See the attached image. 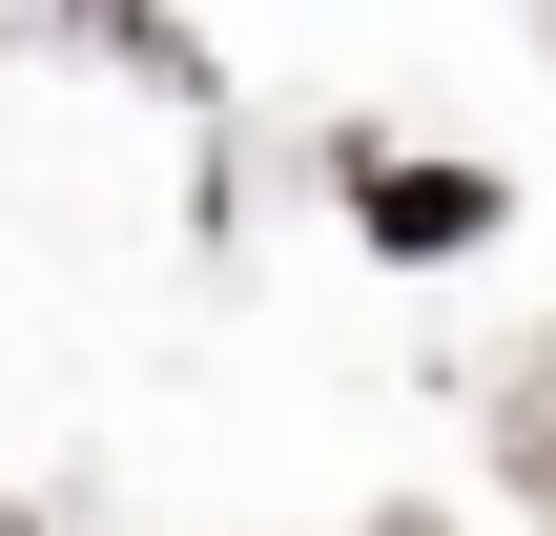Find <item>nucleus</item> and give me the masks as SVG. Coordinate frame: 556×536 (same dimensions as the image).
<instances>
[{
    "mask_svg": "<svg viewBox=\"0 0 556 536\" xmlns=\"http://www.w3.org/2000/svg\"><path fill=\"white\" fill-rule=\"evenodd\" d=\"M351 227H371V248H475V227H495V186H454V165H392V145H371V165H351Z\"/></svg>",
    "mask_w": 556,
    "mask_h": 536,
    "instance_id": "f257e3e1",
    "label": "nucleus"
}]
</instances>
